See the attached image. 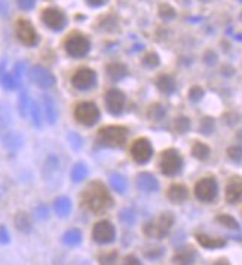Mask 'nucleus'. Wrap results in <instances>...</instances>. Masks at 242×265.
<instances>
[{"label": "nucleus", "instance_id": "f257e3e1", "mask_svg": "<svg viewBox=\"0 0 242 265\" xmlns=\"http://www.w3.org/2000/svg\"><path fill=\"white\" fill-rule=\"evenodd\" d=\"M82 204L86 210L92 213H103L109 210L113 204V198L101 182H92L82 195Z\"/></svg>", "mask_w": 242, "mask_h": 265}, {"label": "nucleus", "instance_id": "f03ea898", "mask_svg": "<svg viewBox=\"0 0 242 265\" xmlns=\"http://www.w3.org/2000/svg\"><path fill=\"white\" fill-rule=\"evenodd\" d=\"M128 139V130L122 125H107L100 128L98 140L109 148H121Z\"/></svg>", "mask_w": 242, "mask_h": 265}, {"label": "nucleus", "instance_id": "7ed1b4c3", "mask_svg": "<svg viewBox=\"0 0 242 265\" xmlns=\"http://www.w3.org/2000/svg\"><path fill=\"white\" fill-rule=\"evenodd\" d=\"M75 118L79 124L91 127L100 119V109L92 102H82L75 107Z\"/></svg>", "mask_w": 242, "mask_h": 265}, {"label": "nucleus", "instance_id": "20e7f679", "mask_svg": "<svg viewBox=\"0 0 242 265\" xmlns=\"http://www.w3.org/2000/svg\"><path fill=\"white\" fill-rule=\"evenodd\" d=\"M174 223V217L172 214L169 213H162L155 222H150V223H146L144 225V234L147 237H156V238H162L165 237L171 226Z\"/></svg>", "mask_w": 242, "mask_h": 265}, {"label": "nucleus", "instance_id": "39448f33", "mask_svg": "<svg viewBox=\"0 0 242 265\" xmlns=\"http://www.w3.org/2000/svg\"><path fill=\"white\" fill-rule=\"evenodd\" d=\"M183 165V159L180 157V154L175 149H166L162 152L161 155V171L166 176H174L181 170Z\"/></svg>", "mask_w": 242, "mask_h": 265}, {"label": "nucleus", "instance_id": "423d86ee", "mask_svg": "<svg viewBox=\"0 0 242 265\" xmlns=\"http://www.w3.org/2000/svg\"><path fill=\"white\" fill-rule=\"evenodd\" d=\"M15 33L18 41L26 47H36L39 42V35L29 20H18L15 24Z\"/></svg>", "mask_w": 242, "mask_h": 265}, {"label": "nucleus", "instance_id": "0eeeda50", "mask_svg": "<svg viewBox=\"0 0 242 265\" xmlns=\"http://www.w3.org/2000/svg\"><path fill=\"white\" fill-rule=\"evenodd\" d=\"M89 48H91V44L83 35H72L66 41V51L70 57H75V58L85 57Z\"/></svg>", "mask_w": 242, "mask_h": 265}, {"label": "nucleus", "instance_id": "6e6552de", "mask_svg": "<svg viewBox=\"0 0 242 265\" xmlns=\"http://www.w3.org/2000/svg\"><path fill=\"white\" fill-rule=\"evenodd\" d=\"M29 76H30V81L42 90H49L57 82L55 76L43 66H33L30 69Z\"/></svg>", "mask_w": 242, "mask_h": 265}, {"label": "nucleus", "instance_id": "1a4fd4ad", "mask_svg": "<svg viewBox=\"0 0 242 265\" xmlns=\"http://www.w3.org/2000/svg\"><path fill=\"white\" fill-rule=\"evenodd\" d=\"M195 195L199 201L209 203L217 195V182L212 177H203L195 185Z\"/></svg>", "mask_w": 242, "mask_h": 265}, {"label": "nucleus", "instance_id": "9d476101", "mask_svg": "<svg viewBox=\"0 0 242 265\" xmlns=\"http://www.w3.org/2000/svg\"><path fill=\"white\" fill-rule=\"evenodd\" d=\"M153 155V148H152V143L144 139V137H140L137 139L132 146H131V157L134 158L135 162L138 164H146L147 161H150Z\"/></svg>", "mask_w": 242, "mask_h": 265}, {"label": "nucleus", "instance_id": "9b49d317", "mask_svg": "<svg viewBox=\"0 0 242 265\" xmlns=\"http://www.w3.org/2000/svg\"><path fill=\"white\" fill-rule=\"evenodd\" d=\"M42 21H43V24L46 27H49L54 32L63 30L66 27V24H67L66 15L60 9H57V8H46L42 12Z\"/></svg>", "mask_w": 242, "mask_h": 265}, {"label": "nucleus", "instance_id": "f8f14e48", "mask_svg": "<svg viewBox=\"0 0 242 265\" xmlns=\"http://www.w3.org/2000/svg\"><path fill=\"white\" fill-rule=\"evenodd\" d=\"M116 231L115 226L109 220H100L94 225L92 229V240L98 244H107L115 240Z\"/></svg>", "mask_w": 242, "mask_h": 265}, {"label": "nucleus", "instance_id": "ddd939ff", "mask_svg": "<svg viewBox=\"0 0 242 265\" xmlns=\"http://www.w3.org/2000/svg\"><path fill=\"white\" fill-rule=\"evenodd\" d=\"M72 84L78 90H89L97 84V75L92 69L82 67L72 76Z\"/></svg>", "mask_w": 242, "mask_h": 265}, {"label": "nucleus", "instance_id": "4468645a", "mask_svg": "<svg viewBox=\"0 0 242 265\" xmlns=\"http://www.w3.org/2000/svg\"><path fill=\"white\" fill-rule=\"evenodd\" d=\"M125 94L121 90L112 88L106 94V107L110 113L113 115H121L123 107H125Z\"/></svg>", "mask_w": 242, "mask_h": 265}, {"label": "nucleus", "instance_id": "2eb2a0df", "mask_svg": "<svg viewBox=\"0 0 242 265\" xmlns=\"http://www.w3.org/2000/svg\"><path fill=\"white\" fill-rule=\"evenodd\" d=\"M242 200V177H232L226 185V201L238 203Z\"/></svg>", "mask_w": 242, "mask_h": 265}, {"label": "nucleus", "instance_id": "dca6fc26", "mask_svg": "<svg viewBox=\"0 0 242 265\" xmlns=\"http://www.w3.org/2000/svg\"><path fill=\"white\" fill-rule=\"evenodd\" d=\"M2 142H3V146L5 149L11 151V152H15L18 149L23 148V143H24V139L20 133L17 131H6L3 136H2Z\"/></svg>", "mask_w": 242, "mask_h": 265}, {"label": "nucleus", "instance_id": "f3484780", "mask_svg": "<svg viewBox=\"0 0 242 265\" xmlns=\"http://www.w3.org/2000/svg\"><path fill=\"white\" fill-rule=\"evenodd\" d=\"M137 186L144 192H153L158 189V180L150 173H140L137 176Z\"/></svg>", "mask_w": 242, "mask_h": 265}, {"label": "nucleus", "instance_id": "a211bd4d", "mask_svg": "<svg viewBox=\"0 0 242 265\" xmlns=\"http://www.w3.org/2000/svg\"><path fill=\"white\" fill-rule=\"evenodd\" d=\"M187 195H189L187 188L180 185V183L171 185L169 189H168V198L174 203H183L187 198Z\"/></svg>", "mask_w": 242, "mask_h": 265}, {"label": "nucleus", "instance_id": "6ab92c4d", "mask_svg": "<svg viewBox=\"0 0 242 265\" xmlns=\"http://www.w3.org/2000/svg\"><path fill=\"white\" fill-rule=\"evenodd\" d=\"M43 102V109H45V116L46 121L49 124H55L57 122V107H55V102L52 100L51 96H43L42 97Z\"/></svg>", "mask_w": 242, "mask_h": 265}, {"label": "nucleus", "instance_id": "aec40b11", "mask_svg": "<svg viewBox=\"0 0 242 265\" xmlns=\"http://www.w3.org/2000/svg\"><path fill=\"white\" fill-rule=\"evenodd\" d=\"M58 170H60V158L57 155H49L43 164V176L46 179H51Z\"/></svg>", "mask_w": 242, "mask_h": 265}, {"label": "nucleus", "instance_id": "412c9836", "mask_svg": "<svg viewBox=\"0 0 242 265\" xmlns=\"http://www.w3.org/2000/svg\"><path fill=\"white\" fill-rule=\"evenodd\" d=\"M54 209H55V213H57L60 217L69 216L70 212H72V201H70V198H67V197H60V198H57L55 203H54Z\"/></svg>", "mask_w": 242, "mask_h": 265}, {"label": "nucleus", "instance_id": "4be33fe9", "mask_svg": "<svg viewBox=\"0 0 242 265\" xmlns=\"http://www.w3.org/2000/svg\"><path fill=\"white\" fill-rule=\"evenodd\" d=\"M107 75L112 81H121L126 76V67L121 63H110L107 66Z\"/></svg>", "mask_w": 242, "mask_h": 265}, {"label": "nucleus", "instance_id": "5701e85b", "mask_svg": "<svg viewBox=\"0 0 242 265\" xmlns=\"http://www.w3.org/2000/svg\"><path fill=\"white\" fill-rule=\"evenodd\" d=\"M196 240L199 241L201 246H203L206 249H218V247H223L226 244L224 240H221V238H212V237H208L205 234H198Z\"/></svg>", "mask_w": 242, "mask_h": 265}, {"label": "nucleus", "instance_id": "b1692460", "mask_svg": "<svg viewBox=\"0 0 242 265\" xmlns=\"http://www.w3.org/2000/svg\"><path fill=\"white\" fill-rule=\"evenodd\" d=\"M14 222H15V226H17L18 231L26 232V234L32 231V220H30V216H29L27 213H24V212H18L17 216H15V219H14Z\"/></svg>", "mask_w": 242, "mask_h": 265}, {"label": "nucleus", "instance_id": "393cba45", "mask_svg": "<svg viewBox=\"0 0 242 265\" xmlns=\"http://www.w3.org/2000/svg\"><path fill=\"white\" fill-rule=\"evenodd\" d=\"M195 259V252L192 249H183V250H178L177 255L172 258V261L177 264V265H190Z\"/></svg>", "mask_w": 242, "mask_h": 265}, {"label": "nucleus", "instance_id": "a878e982", "mask_svg": "<svg viewBox=\"0 0 242 265\" xmlns=\"http://www.w3.org/2000/svg\"><path fill=\"white\" fill-rule=\"evenodd\" d=\"M11 112L5 105H0V139L6 133V128L11 125Z\"/></svg>", "mask_w": 242, "mask_h": 265}, {"label": "nucleus", "instance_id": "bb28decb", "mask_svg": "<svg viewBox=\"0 0 242 265\" xmlns=\"http://www.w3.org/2000/svg\"><path fill=\"white\" fill-rule=\"evenodd\" d=\"M70 176H72V180L76 182V183L83 182L86 179V176H88V167L83 162H78V164L73 165Z\"/></svg>", "mask_w": 242, "mask_h": 265}, {"label": "nucleus", "instance_id": "cd10ccee", "mask_svg": "<svg viewBox=\"0 0 242 265\" xmlns=\"http://www.w3.org/2000/svg\"><path fill=\"white\" fill-rule=\"evenodd\" d=\"M158 88L165 93V94H171L174 90H175V82L171 76L168 75H162L159 79H158Z\"/></svg>", "mask_w": 242, "mask_h": 265}, {"label": "nucleus", "instance_id": "c85d7f7f", "mask_svg": "<svg viewBox=\"0 0 242 265\" xmlns=\"http://www.w3.org/2000/svg\"><path fill=\"white\" fill-rule=\"evenodd\" d=\"M81 240H82V234L78 228H72V229L66 231L64 235H63V241L67 246H76V244L81 243Z\"/></svg>", "mask_w": 242, "mask_h": 265}, {"label": "nucleus", "instance_id": "c756f323", "mask_svg": "<svg viewBox=\"0 0 242 265\" xmlns=\"http://www.w3.org/2000/svg\"><path fill=\"white\" fill-rule=\"evenodd\" d=\"M30 106H32V100H30L27 91H23L18 99V112L23 118H26L27 113H30Z\"/></svg>", "mask_w": 242, "mask_h": 265}, {"label": "nucleus", "instance_id": "7c9ffc66", "mask_svg": "<svg viewBox=\"0 0 242 265\" xmlns=\"http://www.w3.org/2000/svg\"><path fill=\"white\" fill-rule=\"evenodd\" d=\"M0 84H2L3 88H6V90H17L20 87V79H17L14 76V73L5 72L2 76H0Z\"/></svg>", "mask_w": 242, "mask_h": 265}, {"label": "nucleus", "instance_id": "2f4dec72", "mask_svg": "<svg viewBox=\"0 0 242 265\" xmlns=\"http://www.w3.org/2000/svg\"><path fill=\"white\" fill-rule=\"evenodd\" d=\"M110 185L112 188L119 192V194H123L126 191V180L123 176H121L119 173H115V174H110Z\"/></svg>", "mask_w": 242, "mask_h": 265}, {"label": "nucleus", "instance_id": "473e14b6", "mask_svg": "<svg viewBox=\"0 0 242 265\" xmlns=\"http://www.w3.org/2000/svg\"><path fill=\"white\" fill-rule=\"evenodd\" d=\"M192 154L193 157H196L198 159H206L211 154L209 148L205 145V143H201V142H196L192 148Z\"/></svg>", "mask_w": 242, "mask_h": 265}, {"label": "nucleus", "instance_id": "72a5a7b5", "mask_svg": "<svg viewBox=\"0 0 242 265\" xmlns=\"http://www.w3.org/2000/svg\"><path fill=\"white\" fill-rule=\"evenodd\" d=\"M30 115H32V121H33V125L40 128L42 127V112H40V107L36 102H32V106H30Z\"/></svg>", "mask_w": 242, "mask_h": 265}, {"label": "nucleus", "instance_id": "f704fd0d", "mask_svg": "<svg viewBox=\"0 0 242 265\" xmlns=\"http://www.w3.org/2000/svg\"><path fill=\"white\" fill-rule=\"evenodd\" d=\"M116 259H118V252H115V250L101 253L98 256L100 265H116Z\"/></svg>", "mask_w": 242, "mask_h": 265}, {"label": "nucleus", "instance_id": "c9c22d12", "mask_svg": "<svg viewBox=\"0 0 242 265\" xmlns=\"http://www.w3.org/2000/svg\"><path fill=\"white\" fill-rule=\"evenodd\" d=\"M217 220H218L221 225H224L226 228H230V229H239V223H238L232 216H229V214H220V216H217Z\"/></svg>", "mask_w": 242, "mask_h": 265}, {"label": "nucleus", "instance_id": "e433bc0d", "mask_svg": "<svg viewBox=\"0 0 242 265\" xmlns=\"http://www.w3.org/2000/svg\"><path fill=\"white\" fill-rule=\"evenodd\" d=\"M174 127H175V130H177L178 133H184V131H187V130H189V127H190V121H189L187 118H184V116L177 118V119H175Z\"/></svg>", "mask_w": 242, "mask_h": 265}, {"label": "nucleus", "instance_id": "4c0bfd02", "mask_svg": "<svg viewBox=\"0 0 242 265\" xmlns=\"http://www.w3.org/2000/svg\"><path fill=\"white\" fill-rule=\"evenodd\" d=\"M163 115H165V110H163V107L159 106V105L152 106L150 110H149V116L153 118V119H159V118H162Z\"/></svg>", "mask_w": 242, "mask_h": 265}, {"label": "nucleus", "instance_id": "58836bf2", "mask_svg": "<svg viewBox=\"0 0 242 265\" xmlns=\"http://www.w3.org/2000/svg\"><path fill=\"white\" fill-rule=\"evenodd\" d=\"M69 142H70V145H72V148H73L75 151H79V149L82 148V139H81L79 134H76V133H70V134H69Z\"/></svg>", "mask_w": 242, "mask_h": 265}, {"label": "nucleus", "instance_id": "ea45409f", "mask_svg": "<svg viewBox=\"0 0 242 265\" xmlns=\"http://www.w3.org/2000/svg\"><path fill=\"white\" fill-rule=\"evenodd\" d=\"M119 216H121V220L123 223H128V225H131L135 220V216H134L132 210H122Z\"/></svg>", "mask_w": 242, "mask_h": 265}, {"label": "nucleus", "instance_id": "a19ab883", "mask_svg": "<svg viewBox=\"0 0 242 265\" xmlns=\"http://www.w3.org/2000/svg\"><path fill=\"white\" fill-rule=\"evenodd\" d=\"M20 9L23 11H32L36 5V0H17Z\"/></svg>", "mask_w": 242, "mask_h": 265}, {"label": "nucleus", "instance_id": "79ce46f5", "mask_svg": "<svg viewBox=\"0 0 242 265\" xmlns=\"http://www.w3.org/2000/svg\"><path fill=\"white\" fill-rule=\"evenodd\" d=\"M158 63H159V58H158V55L156 54H147L146 57H144V64L146 66H149V67H155V66H158Z\"/></svg>", "mask_w": 242, "mask_h": 265}, {"label": "nucleus", "instance_id": "37998d69", "mask_svg": "<svg viewBox=\"0 0 242 265\" xmlns=\"http://www.w3.org/2000/svg\"><path fill=\"white\" fill-rule=\"evenodd\" d=\"M202 96H203V91H202V88H199V87H193V88L190 90V93H189V97H190V100H193V102L201 100Z\"/></svg>", "mask_w": 242, "mask_h": 265}, {"label": "nucleus", "instance_id": "c03bdc74", "mask_svg": "<svg viewBox=\"0 0 242 265\" xmlns=\"http://www.w3.org/2000/svg\"><path fill=\"white\" fill-rule=\"evenodd\" d=\"M36 216H38L39 219H48V216H49L48 206H45V204H40V206L36 209Z\"/></svg>", "mask_w": 242, "mask_h": 265}, {"label": "nucleus", "instance_id": "a18cd8bd", "mask_svg": "<svg viewBox=\"0 0 242 265\" xmlns=\"http://www.w3.org/2000/svg\"><path fill=\"white\" fill-rule=\"evenodd\" d=\"M229 157L235 161H239L242 158V148L239 146H235V148H230L229 149Z\"/></svg>", "mask_w": 242, "mask_h": 265}, {"label": "nucleus", "instance_id": "49530a36", "mask_svg": "<svg viewBox=\"0 0 242 265\" xmlns=\"http://www.w3.org/2000/svg\"><path fill=\"white\" fill-rule=\"evenodd\" d=\"M9 240H11V237H9L8 229L5 226H0V243L6 244V243H9Z\"/></svg>", "mask_w": 242, "mask_h": 265}, {"label": "nucleus", "instance_id": "de8ad7c7", "mask_svg": "<svg viewBox=\"0 0 242 265\" xmlns=\"http://www.w3.org/2000/svg\"><path fill=\"white\" fill-rule=\"evenodd\" d=\"M9 15V6L6 0H0V17H8Z\"/></svg>", "mask_w": 242, "mask_h": 265}, {"label": "nucleus", "instance_id": "09e8293b", "mask_svg": "<svg viewBox=\"0 0 242 265\" xmlns=\"http://www.w3.org/2000/svg\"><path fill=\"white\" fill-rule=\"evenodd\" d=\"M24 75V63H18L15 64V69H14V76L17 79H21V76Z\"/></svg>", "mask_w": 242, "mask_h": 265}, {"label": "nucleus", "instance_id": "8fccbe9b", "mask_svg": "<svg viewBox=\"0 0 242 265\" xmlns=\"http://www.w3.org/2000/svg\"><path fill=\"white\" fill-rule=\"evenodd\" d=\"M122 265H141V262L138 261V258L129 255V256H126V258L123 259V264H122Z\"/></svg>", "mask_w": 242, "mask_h": 265}, {"label": "nucleus", "instance_id": "3c124183", "mask_svg": "<svg viewBox=\"0 0 242 265\" xmlns=\"http://www.w3.org/2000/svg\"><path fill=\"white\" fill-rule=\"evenodd\" d=\"M212 125H214V124H212V119H208V118L203 119V122H202V131H203L205 134H208V133L212 130Z\"/></svg>", "mask_w": 242, "mask_h": 265}, {"label": "nucleus", "instance_id": "603ef678", "mask_svg": "<svg viewBox=\"0 0 242 265\" xmlns=\"http://www.w3.org/2000/svg\"><path fill=\"white\" fill-rule=\"evenodd\" d=\"M88 3L91 6H101V5L106 3V0H88Z\"/></svg>", "mask_w": 242, "mask_h": 265}, {"label": "nucleus", "instance_id": "864d4df0", "mask_svg": "<svg viewBox=\"0 0 242 265\" xmlns=\"http://www.w3.org/2000/svg\"><path fill=\"white\" fill-rule=\"evenodd\" d=\"M214 265H230L227 261H218V262H215Z\"/></svg>", "mask_w": 242, "mask_h": 265}]
</instances>
